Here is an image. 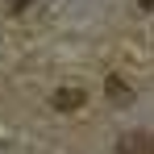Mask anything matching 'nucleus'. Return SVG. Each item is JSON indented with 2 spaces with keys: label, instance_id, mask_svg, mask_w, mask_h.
Listing matches in <instances>:
<instances>
[{
  "label": "nucleus",
  "instance_id": "obj_1",
  "mask_svg": "<svg viewBox=\"0 0 154 154\" xmlns=\"http://www.w3.org/2000/svg\"><path fill=\"white\" fill-rule=\"evenodd\" d=\"M117 154H154V137L150 133H129V137H121Z\"/></svg>",
  "mask_w": 154,
  "mask_h": 154
},
{
  "label": "nucleus",
  "instance_id": "obj_2",
  "mask_svg": "<svg viewBox=\"0 0 154 154\" xmlns=\"http://www.w3.org/2000/svg\"><path fill=\"white\" fill-rule=\"evenodd\" d=\"M54 104L58 108H79L83 104V92H63V96H54Z\"/></svg>",
  "mask_w": 154,
  "mask_h": 154
},
{
  "label": "nucleus",
  "instance_id": "obj_3",
  "mask_svg": "<svg viewBox=\"0 0 154 154\" xmlns=\"http://www.w3.org/2000/svg\"><path fill=\"white\" fill-rule=\"evenodd\" d=\"M8 4H13V8H21V4H25V0H8Z\"/></svg>",
  "mask_w": 154,
  "mask_h": 154
},
{
  "label": "nucleus",
  "instance_id": "obj_4",
  "mask_svg": "<svg viewBox=\"0 0 154 154\" xmlns=\"http://www.w3.org/2000/svg\"><path fill=\"white\" fill-rule=\"evenodd\" d=\"M142 4H146V8H150V4H154V0H142Z\"/></svg>",
  "mask_w": 154,
  "mask_h": 154
}]
</instances>
